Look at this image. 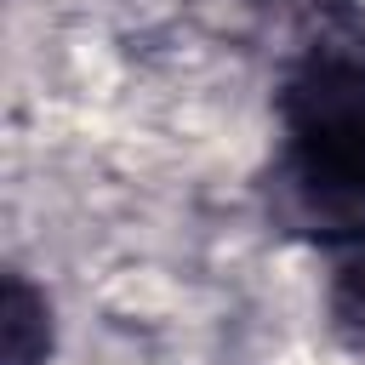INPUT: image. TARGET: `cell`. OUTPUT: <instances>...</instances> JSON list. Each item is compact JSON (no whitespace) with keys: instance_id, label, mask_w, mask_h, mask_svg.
Here are the masks:
<instances>
[{"instance_id":"obj_1","label":"cell","mask_w":365,"mask_h":365,"mask_svg":"<svg viewBox=\"0 0 365 365\" xmlns=\"http://www.w3.org/2000/svg\"><path fill=\"white\" fill-rule=\"evenodd\" d=\"M0 336H6V365H40L51 348L46 325V297L29 279H6V308H0Z\"/></svg>"},{"instance_id":"obj_2","label":"cell","mask_w":365,"mask_h":365,"mask_svg":"<svg viewBox=\"0 0 365 365\" xmlns=\"http://www.w3.org/2000/svg\"><path fill=\"white\" fill-rule=\"evenodd\" d=\"M325 314H331V331L365 354V240H354L336 268H331V291H325Z\"/></svg>"}]
</instances>
